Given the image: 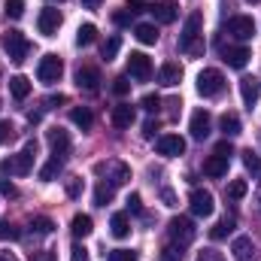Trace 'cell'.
Here are the masks:
<instances>
[{
    "label": "cell",
    "mask_w": 261,
    "mask_h": 261,
    "mask_svg": "<svg viewBox=\"0 0 261 261\" xmlns=\"http://www.w3.org/2000/svg\"><path fill=\"white\" fill-rule=\"evenodd\" d=\"M179 49L186 52V55H192V58H200L203 55V15L200 12H189V18H186V24H182V34H179Z\"/></svg>",
    "instance_id": "6da1fadb"
},
{
    "label": "cell",
    "mask_w": 261,
    "mask_h": 261,
    "mask_svg": "<svg viewBox=\"0 0 261 261\" xmlns=\"http://www.w3.org/2000/svg\"><path fill=\"white\" fill-rule=\"evenodd\" d=\"M34 155H37V143H34V140H28V143H24V149H21L18 155H12V158H3V161H0V173H9V176H28V173H31V167H34Z\"/></svg>",
    "instance_id": "7a4b0ae2"
},
{
    "label": "cell",
    "mask_w": 261,
    "mask_h": 261,
    "mask_svg": "<svg viewBox=\"0 0 261 261\" xmlns=\"http://www.w3.org/2000/svg\"><path fill=\"white\" fill-rule=\"evenodd\" d=\"M167 234H170V243H173V246L186 249V246H192V243H195L197 228H195V222H192L189 216H173V219H170V225H167Z\"/></svg>",
    "instance_id": "3957f363"
},
{
    "label": "cell",
    "mask_w": 261,
    "mask_h": 261,
    "mask_svg": "<svg viewBox=\"0 0 261 261\" xmlns=\"http://www.w3.org/2000/svg\"><path fill=\"white\" fill-rule=\"evenodd\" d=\"M0 46H3V52L9 55V61H15V64H21V61L28 58V52H31L28 37H24L21 31H15V28H9V31L0 37Z\"/></svg>",
    "instance_id": "277c9868"
},
{
    "label": "cell",
    "mask_w": 261,
    "mask_h": 261,
    "mask_svg": "<svg viewBox=\"0 0 261 261\" xmlns=\"http://www.w3.org/2000/svg\"><path fill=\"white\" fill-rule=\"evenodd\" d=\"M222 88H225V76H222V70L206 67V70L197 73V94H203V97H216V94H222Z\"/></svg>",
    "instance_id": "5b68a950"
},
{
    "label": "cell",
    "mask_w": 261,
    "mask_h": 261,
    "mask_svg": "<svg viewBox=\"0 0 261 261\" xmlns=\"http://www.w3.org/2000/svg\"><path fill=\"white\" fill-rule=\"evenodd\" d=\"M61 73H64V64H61L58 55H43V58H40L37 79H40L43 85H55V82H61Z\"/></svg>",
    "instance_id": "8992f818"
},
{
    "label": "cell",
    "mask_w": 261,
    "mask_h": 261,
    "mask_svg": "<svg viewBox=\"0 0 261 261\" xmlns=\"http://www.w3.org/2000/svg\"><path fill=\"white\" fill-rule=\"evenodd\" d=\"M155 152L164 155V158H179V155L186 152V140H182L179 134H161V137L155 140Z\"/></svg>",
    "instance_id": "52a82bcc"
},
{
    "label": "cell",
    "mask_w": 261,
    "mask_h": 261,
    "mask_svg": "<svg viewBox=\"0 0 261 261\" xmlns=\"http://www.w3.org/2000/svg\"><path fill=\"white\" fill-rule=\"evenodd\" d=\"M189 206H192V213H195L197 219L213 216V210H216V203H213V192H206V189H195V192L189 195Z\"/></svg>",
    "instance_id": "ba28073f"
},
{
    "label": "cell",
    "mask_w": 261,
    "mask_h": 261,
    "mask_svg": "<svg viewBox=\"0 0 261 261\" xmlns=\"http://www.w3.org/2000/svg\"><path fill=\"white\" fill-rule=\"evenodd\" d=\"M225 31H228L234 40H252V37H255V21H252L249 15H234V18H228Z\"/></svg>",
    "instance_id": "9c48e42d"
},
{
    "label": "cell",
    "mask_w": 261,
    "mask_h": 261,
    "mask_svg": "<svg viewBox=\"0 0 261 261\" xmlns=\"http://www.w3.org/2000/svg\"><path fill=\"white\" fill-rule=\"evenodd\" d=\"M37 28H40L43 37H55L58 28H61V12H58L55 6H46V9L40 12V18H37Z\"/></svg>",
    "instance_id": "30bf717a"
},
{
    "label": "cell",
    "mask_w": 261,
    "mask_h": 261,
    "mask_svg": "<svg viewBox=\"0 0 261 261\" xmlns=\"http://www.w3.org/2000/svg\"><path fill=\"white\" fill-rule=\"evenodd\" d=\"M128 73L137 79V82H146V79L152 76V61H149V55H143V52H130Z\"/></svg>",
    "instance_id": "8fae6325"
},
{
    "label": "cell",
    "mask_w": 261,
    "mask_h": 261,
    "mask_svg": "<svg viewBox=\"0 0 261 261\" xmlns=\"http://www.w3.org/2000/svg\"><path fill=\"white\" fill-rule=\"evenodd\" d=\"M152 15H155V21H161V24H173V21L179 18V3H176V0H161V3L152 6Z\"/></svg>",
    "instance_id": "7c38bea8"
},
{
    "label": "cell",
    "mask_w": 261,
    "mask_h": 261,
    "mask_svg": "<svg viewBox=\"0 0 261 261\" xmlns=\"http://www.w3.org/2000/svg\"><path fill=\"white\" fill-rule=\"evenodd\" d=\"M222 58L228 61V67H234V70H243V67L249 64V49L246 46H225L222 49Z\"/></svg>",
    "instance_id": "4fadbf2b"
},
{
    "label": "cell",
    "mask_w": 261,
    "mask_h": 261,
    "mask_svg": "<svg viewBox=\"0 0 261 261\" xmlns=\"http://www.w3.org/2000/svg\"><path fill=\"white\" fill-rule=\"evenodd\" d=\"M240 94H243V103L252 110L261 97V82L255 76H243V79H240Z\"/></svg>",
    "instance_id": "5bb4252c"
},
{
    "label": "cell",
    "mask_w": 261,
    "mask_h": 261,
    "mask_svg": "<svg viewBox=\"0 0 261 261\" xmlns=\"http://www.w3.org/2000/svg\"><path fill=\"white\" fill-rule=\"evenodd\" d=\"M76 85L79 88H85V91H97L100 88V73H97V67H79L76 70Z\"/></svg>",
    "instance_id": "9a60e30c"
},
{
    "label": "cell",
    "mask_w": 261,
    "mask_h": 261,
    "mask_svg": "<svg viewBox=\"0 0 261 261\" xmlns=\"http://www.w3.org/2000/svg\"><path fill=\"white\" fill-rule=\"evenodd\" d=\"M46 140L52 146V155H67L70 152V134L64 128H49L46 130Z\"/></svg>",
    "instance_id": "2e32d148"
},
{
    "label": "cell",
    "mask_w": 261,
    "mask_h": 261,
    "mask_svg": "<svg viewBox=\"0 0 261 261\" xmlns=\"http://www.w3.org/2000/svg\"><path fill=\"white\" fill-rule=\"evenodd\" d=\"M189 130H192L195 140H206V137H210V113H206V110H195Z\"/></svg>",
    "instance_id": "e0dca14e"
},
{
    "label": "cell",
    "mask_w": 261,
    "mask_h": 261,
    "mask_svg": "<svg viewBox=\"0 0 261 261\" xmlns=\"http://www.w3.org/2000/svg\"><path fill=\"white\" fill-rule=\"evenodd\" d=\"M231 252H234L237 261H252L255 258V243H252V237H237V240L231 243Z\"/></svg>",
    "instance_id": "ac0fdd59"
},
{
    "label": "cell",
    "mask_w": 261,
    "mask_h": 261,
    "mask_svg": "<svg viewBox=\"0 0 261 261\" xmlns=\"http://www.w3.org/2000/svg\"><path fill=\"white\" fill-rule=\"evenodd\" d=\"M158 79H161V85L173 88V85H179V79H182V67L176 64V61H167V64H161V70H158Z\"/></svg>",
    "instance_id": "d6986e66"
},
{
    "label": "cell",
    "mask_w": 261,
    "mask_h": 261,
    "mask_svg": "<svg viewBox=\"0 0 261 261\" xmlns=\"http://www.w3.org/2000/svg\"><path fill=\"white\" fill-rule=\"evenodd\" d=\"M134 116H137V113H134L130 103H119V107H113V116H110V119H113L116 128H130V125H134Z\"/></svg>",
    "instance_id": "ffe728a7"
},
{
    "label": "cell",
    "mask_w": 261,
    "mask_h": 261,
    "mask_svg": "<svg viewBox=\"0 0 261 261\" xmlns=\"http://www.w3.org/2000/svg\"><path fill=\"white\" fill-rule=\"evenodd\" d=\"M203 173L213 176V179L225 176V173H228V158H222V155H210V158L203 161Z\"/></svg>",
    "instance_id": "44dd1931"
},
{
    "label": "cell",
    "mask_w": 261,
    "mask_h": 261,
    "mask_svg": "<svg viewBox=\"0 0 261 261\" xmlns=\"http://www.w3.org/2000/svg\"><path fill=\"white\" fill-rule=\"evenodd\" d=\"M70 231H73V237H76V240L88 237V234L94 231V222H91V216H85V213L73 216V222H70Z\"/></svg>",
    "instance_id": "7402d4cb"
},
{
    "label": "cell",
    "mask_w": 261,
    "mask_h": 261,
    "mask_svg": "<svg viewBox=\"0 0 261 261\" xmlns=\"http://www.w3.org/2000/svg\"><path fill=\"white\" fill-rule=\"evenodd\" d=\"M107 167H110V176H107V179H110L116 189H119V186H125V182L130 179V167H128V164H122V161H110Z\"/></svg>",
    "instance_id": "603a6c76"
},
{
    "label": "cell",
    "mask_w": 261,
    "mask_h": 261,
    "mask_svg": "<svg viewBox=\"0 0 261 261\" xmlns=\"http://www.w3.org/2000/svg\"><path fill=\"white\" fill-rule=\"evenodd\" d=\"M110 231H113V237H116V240H125V237L130 234L128 213H116V216L110 219Z\"/></svg>",
    "instance_id": "cb8c5ba5"
},
{
    "label": "cell",
    "mask_w": 261,
    "mask_h": 261,
    "mask_svg": "<svg viewBox=\"0 0 261 261\" xmlns=\"http://www.w3.org/2000/svg\"><path fill=\"white\" fill-rule=\"evenodd\" d=\"M70 122H73L76 128L88 130L91 125H94V116H91V110H88V107H73V110H70Z\"/></svg>",
    "instance_id": "d4e9b609"
},
{
    "label": "cell",
    "mask_w": 261,
    "mask_h": 261,
    "mask_svg": "<svg viewBox=\"0 0 261 261\" xmlns=\"http://www.w3.org/2000/svg\"><path fill=\"white\" fill-rule=\"evenodd\" d=\"M61 167H64V155H52V161L40 167V179H43V182H52V179L61 173Z\"/></svg>",
    "instance_id": "484cf974"
},
{
    "label": "cell",
    "mask_w": 261,
    "mask_h": 261,
    "mask_svg": "<svg viewBox=\"0 0 261 261\" xmlns=\"http://www.w3.org/2000/svg\"><path fill=\"white\" fill-rule=\"evenodd\" d=\"M219 128H222L225 137H237V134L243 130V125H240V116H237V113H225V116L219 119Z\"/></svg>",
    "instance_id": "4316f807"
},
{
    "label": "cell",
    "mask_w": 261,
    "mask_h": 261,
    "mask_svg": "<svg viewBox=\"0 0 261 261\" xmlns=\"http://www.w3.org/2000/svg\"><path fill=\"white\" fill-rule=\"evenodd\" d=\"M134 37H137L143 46H155V43H158V28H155V24H137V28H134Z\"/></svg>",
    "instance_id": "83f0119b"
},
{
    "label": "cell",
    "mask_w": 261,
    "mask_h": 261,
    "mask_svg": "<svg viewBox=\"0 0 261 261\" xmlns=\"http://www.w3.org/2000/svg\"><path fill=\"white\" fill-rule=\"evenodd\" d=\"M9 91H12L15 100H24V97L31 94V79H28V76H12V79H9Z\"/></svg>",
    "instance_id": "f1b7e54d"
},
{
    "label": "cell",
    "mask_w": 261,
    "mask_h": 261,
    "mask_svg": "<svg viewBox=\"0 0 261 261\" xmlns=\"http://www.w3.org/2000/svg\"><path fill=\"white\" fill-rule=\"evenodd\" d=\"M113 197H116V186L113 182H97V189H94V203L97 206H107V203H113Z\"/></svg>",
    "instance_id": "f546056e"
},
{
    "label": "cell",
    "mask_w": 261,
    "mask_h": 261,
    "mask_svg": "<svg viewBox=\"0 0 261 261\" xmlns=\"http://www.w3.org/2000/svg\"><path fill=\"white\" fill-rule=\"evenodd\" d=\"M231 231H234V216H225V219H219V222L210 228V237H213V240H225Z\"/></svg>",
    "instance_id": "4dcf8cb0"
},
{
    "label": "cell",
    "mask_w": 261,
    "mask_h": 261,
    "mask_svg": "<svg viewBox=\"0 0 261 261\" xmlns=\"http://www.w3.org/2000/svg\"><path fill=\"white\" fill-rule=\"evenodd\" d=\"M243 167L252 173L255 182H261V155H255L252 149H246V152H243Z\"/></svg>",
    "instance_id": "1f68e13d"
},
{
    "label": "cell",
    "mask_w": 261,
    "mask_h": 261,
    "mask_svg": "<svg viewBox=\"0 0 261 261\" xmlns=\"http://www.w3.org/2000/svg\"><path fill=\"white\" fill-rule=\"evenodd\" d=\"M97 40V28L94 24H79V31H76V43L79 46H91Z\"/></svg>",
    "instance_id": "d6a6232c"
},
{
    "label": "cell",
    "mask_w": 261,
    "mask_h": 261,
    "mask_svg": "<svg viewBox=\"0 0 261 261\" xmlns=\"http://www.w3.org/2000/svg\"><path fill=\"white\" fill-rule=\"evenodd\" d=\"M31 231H34V234H40V237H46V234H52V231H55V222H52V219H46V216H37V219L31 222Z\"/></svg>",
    "instance_id": "836d02e7"
},
{
    "label": "cell",
    "mask_w": 261,
    "mask_h": 261,
    "mask_svg": "<svg viewBox=\"0 0 261 261\" xmlns=\"http://www.w3.org/2000/svg\"><path fill=\"white\" fill-rule=\"evenodd\" d=\"M119 49H122V37H110V40L103 43V58L113 61V58L119 55Z\"/></svg>",
    "instance_id": "e575fe53"
},
{
    "label": "cell",
    "mask_w": 261,
    "mask_h": 261,
    "mask_svg": "<svg viewBox=\"0 0 261 261\" xmlns=\"http://www.w3.org/2000/svg\"><path fill=\"white\" fill-rule=\"evenodd\" d=\"M246 189H249L246 179H234V182L228 186V197H231V200H240V197H246Z\"/></svg>",
    "instance_id": "d590c367"
},
{
    "label": "cell",
    "mask_w": 261,
    "mask_h": 261,
    "mask_svg": "<svg viewBox=\"0 0 261 261\" xmlns=\"http://www.w3.org/2000/svg\"><path fill=\"white\" fill-rule=\"evenodd\" d=\"M3 12H6L9 18H21V15H24V0H6Z\"/></svg>",
    "instance_id": "8d00e7d4"
},
{
    "label": "cell",
    "mask_w": 261,
    "mask_h": 261,
    "mask_svg": "<svg viewBox=\"0 0 261 261\" xmlns=\"http://www.w3.org/2000/svg\"><path fill=\"white\" fill-rule=\"evenodd\" d=\"M140 107H143L146 113H158V110H161V97H158V94H143Z\"/></svg>",
    "instance_id": "74e56055"
},
{
    "label": "cell",
    "mask_w": 261,
    "mask_h": 261,
    "mask_svg": "<svg viewBox=\"0 0 261 261\" xmlns=\"http://www.w3.org/2000/svg\"><path fill=\"white\" fill-rule=\"evenodd\" d=\"M21 231L12 225V222H0V240H18Z\"/></svg>",
    "instance_id": "f35d334b"
},
{
    "label": "cell",
    "mask_w": 261,
    "mask_h": 261,
    "mask_svg": "<svg viewBox=\"0 0 261 261\" xmlns=\"http://www.w3.org/2000/svg\"><path fill=\"white\" fill-rule=\"evenodd\" d=\"M113 91H116L119 97H125V94L130 91V82H128V76H116V79H113Z\"/></svg>",
    "instance_id": "ab89813d"
},
{
    "label": "cell",
    "mask_w": 261,
    "mask_h": 261,
    "mask_svg": "<svg viewBox=\"0 0 261 261\" xmlns=\"http://www.w3.org/2000/svg\"><path fill=\"white\" fill-rule=\"evenodd\" d=\"M110 261H137V252L134 249H113Z\"/></svg>",
    "instance_id": "60d3db41"
},
{
    "label": "cell",
    "mask_w": 261,
    "mask_h": 261,
    "mask_svg": "<svg viewBox=\"0 0 261 261\" xmlns=\"http://www.w3.org/2000/svg\"><path fill=\"white\" fill-rule=\"evenodd\" d=\"M161 258L164 261H182V249L170 243V246H164V255H161Z\"/></svg>",
    "instance_id": "b9f144b4"
},
{
    "label": "cell",
    "mask_w": 261,
    "mask_h": 261,
    "mask_svg": "<svg viewBox=\"0 0 261 261\" xmlns=\"http://www.w3.org/2000/svg\"><path fill=\"white\" fill-rule=\"evenodd\" d=\"M82 189H85V186H82V179H79V176H73V179L67 182V195H70V197H79V195H82Z\"/></svg>",
    "instance_id": "7bdbcfd3"
},
{
    "label": "cell",
    "mask_w": 261,
    "mask_h": 261,
    "mask_svg": "<svg viewBox=\"0 0 261 261\" xmlns=\"http://www.w3.org/2000/svg\"><path fill=\"white\" fill-rule=\"evenodd\" d=\"M195 261H225L222 252H216V249H203V252H197Z\"/></svg>",
    "instance_id": "ee69618b"
},
{
    "label": "cell",
    "mask_w": 261,
    "mask_h": 261,
    "mask_svg": "<svg viewBox=\"0 0 261 261\" xmlns=\"http://www.w3.org/2000/svg\"><path fill=\"white\" fill-rule=\"evenodd\" d=\"M28 261H55V255L49 252V249H37V252H31Z\"/></svg>",
    "instance_id": "f6af8a7d"
},
{
    "label": "cell",
    "mask_w": 261,
    "mask_h": 261,
    "mask_svg": "<svg viewBox=\"0 0 261 261\" xmlns=\"http://www.w3.org/2000/svg\"><path fill=\"white\" fill-rule=\"evenodd\" d=\"M70 261H88V252H85V246H79V243H76V246L70 249Z\"/></svg>",
    "instance_id": "bcb514c9"
},
{
    "label": "cell",
    "mask_w": 261,
    "mask_h": 261,
    "mask_svg": "<svg viewBox=\"0 0 261 261\" xmlns=\"http://www.w3.org/2000/svg\"><path fill=\"white\" fill-rule=\"evenodd\" d=\"M128 210L130 213H143V200H140V195H128Z\"/></svg>",
    "instance_id": "7dc6e473"
},
{
    "label": "cell",
    "mask_w": 261,
    "mask_h": 261,
    "mask_svg": "<svg viewBox=\"0 0 261 261\" xmlns=\"http://www.w3.org/2000/svg\"><path fill=\"white\" fill-rule=\"evenodd\" d=\"M12 125H9V122H0V146H3V143H6V140H9V137H12Z\"/></svg>",
    "instance_id": "c3c4849f"
},
{
    "label": "cell",
    "mask_w": 261,
    "mask_h": 261,
    "mask_svg": "<svg viewBox=\"0 0 261 261\" xmlns=\"http://www.w3.org/2000/svg\"><path fill=\"white\" fill-rule=\"evenodd\" d=\"M231 152H234V149H231V143H228V140H222V143L216 146V155H222V158H231Z\"/></svg>",
    "instance_id": "681fc988"
},
{
    "label": "cell",
    "mask_w": 261,
    "mask_h": 261,
    "mask_svg": "<svg viewBox=\"0 0 261 261\" xmlns=\"http://www.w3.org/2000/svg\"><path fill=\"white\" fill-rule=\"evenodd\" d=\"M155 130H158V122H155V119H149V122L143 125V137H149V140H152V137H155Z\"/></svg>",
    "instance_id": "f907efd6"
},
{
    "label": "cell",
    "mask_w": 261,
    "mask_h": 261,
    "mask_svg": "<svg viewBox=\"0 0 261 261\" xmlns=\"http://www.w3.org/2000/svg\"><path fill=\"white\" fill-rule=\"evenodd\" d=\"M0 195L15 197V186H12V182H0Z\"/></svg>",
    "instance_id": "816d5d0a"
},
{
    "label": "cell",
    "mask_w": 261,
    "mask_h": 261,
    "mask_svg": "<svg viewBox=\"0 0 261 261\" xmlns=\"http://www.w3.org/2000/svg\"><path fill=\"white\" fill-rule=\"evenodd\" d=\"M113 21H116V24H128L130 15H128V12H113Z\"/></svg>",
    "instance_id": "f5cc1de1"
},
{
    "label": "cell",
    "mask_w": 261,
    "mask_h": 261,
    "mask_svg": "<svg viewBox=\"0 0 261 261\" xmlns=\"http://www.w3.org/2000/svg\"><path fill=\"white\" fill-rule=\"evenodd\" d=\"M161 197H164V203H167V206H176V197H173V192H170V189H164V192H161Z\"/></svg>",
    "instance_id": "db71d44e"
},
{
    "label": "cell",
    "mask_w": 261,
    "mask_h": 261,
    "mask_svg": "<svg viewBox=\"0 0 261 261\" xmlns=\"http://www.w3.org/2000/svg\"><path fill=\"white\" fill-rule=\"evenodd\" d=\"M128 6H130V12H140L146 6V0H128Z\"/></svg>",
    "instance_id": "11a10c76"
},
{
    "label": "cell",
    "mask_w": 261,
    "mask_h": 261,
    "mask_svg": "<svg viewBox=\"0 0 261 261\" xmlns=\"http://www.w3.org/2000/svg\"><path fill=\"white\" fill-rule=\"evenodd\" d=\"M100 3H103V0H82V6H85V9H97Z\"/></svg>",
    "instance_id": "9f6ffc18"
},
{
    "label": "cell",
    "mask_w": 261,
    "mask_h": 261,
    "mask_svg": "<svg viewBox=\"0 0 261 261\" xmlns=\"http://www.w3.org/2000/svg\"><path fill=\"white\" fill-rule=\"evenodd\" d=\"M58 103H67L64 94H58V97H49V107H58Z\"/></svg>",
    "instance_id": "6f0895ef"
},
{
    "label": "cell",
    "mask_w": 261,
    "mask_h": 261,
    "mask_svg": "<svg viewBox=\"0 0 261 261\" xmlns=\"http://www.w3.org/2000/svg\"><path fill=\"white\" fill-rule=\"evenodd\" d=\"M0 261H18L12 252H0Z\"/></svg>",
    "instance_id": "680465c9"
},
{
    "label": "cell",
    "mask_w": 261,
    "mask_h": 261,
    "mask_svg": "<svg viewBox=\"0 0 261 261\" xmlns=\"http://www.w3.org/2000/svg\"><path fill=\"white\" fill-rule=\"evenodd\" d=\"M249 3H258V0H249Z\"/></svg>",
    "instance_id": "91938a15"
}]
</instances>
